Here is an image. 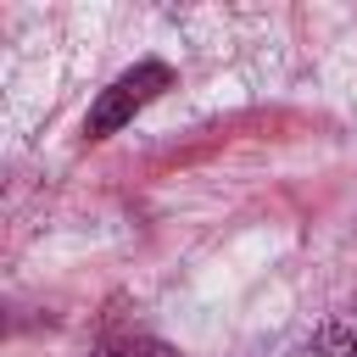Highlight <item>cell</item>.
Wrapping results in <instances>:
<instances>
[{"label": "cell", "mask_w": 357, "mask_h": 357, "mask_svg": "<svg viewBox=\"0 0 357 357\" xmlns=\"http://www.w3.org/2000/svg\"><path fill=\"white\" fill-rule=\"evenodd\" d=\"M173 84V67L167 61H134L123 78H112L106 89H100V100H95V112H89V139H106V134H117L123 123H134V112H145L162 89Z\"/></svg>", "instance_id": "6da1fadb"}, {"label": "cell", "mask_w": 357, "mask_h": 357, "mask_svg": "<svg viewBox=\"0 0 357 357\" xmlns=\"http://www.w3.org/2000/svg\"><path fill=\"white\" fill-rule=\"evenodd\" d=\"M89 357H178V351L167 340H156V335H117V340L95 346Z\"/></svg>", "instance_id": "3957f363"}, {"label": "cell", "mask_w": 357, "mask_h": 357, "mask_svg": "<svg viewBox=\"0 0 357 357\" xmlns=\"http://www.w3.org/2000/svg\"><path fill=\"white\" fill-rule=\"evenodd\" d=\"M312 357H357V318H329V324H318Z\"/></svg>", "instance_id": "7a4b0ae2"}]
</instances>
